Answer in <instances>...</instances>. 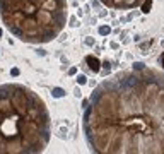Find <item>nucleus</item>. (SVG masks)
<instances>
[{
	"instance_id": "obj_1",
	"label": "nucleus",
	"mask_w": 164,
	"mask_h": 154,
	"mask_svg": "<svg viewBox=\"0 0 164 154\" xmlns=\"http://www.w3.org/2000/svg\"><path fill=\"white\" fill-rule=\"evenodd\" d=\"M82 129L94 153L164 154V74L144 67L103 81Z\"/></svg>"
},
{
	"instance_id": "obj_2",
	"label": "nucleus",
	"mask_w": 164,
	"mask_h": 154,
	"mask_svg": "<svg viewBox=\"0 0 164 154\" xmlns=\"http://www.w3.org/2000/svg\"><path fill=\"white\" fill-rule=\"evenodd\" d=\"M51 137L46 103L22 84L0 86V154L43 153Z\"/></svg>"
},
{
	"instance_id": "obj_3",
	"label": "nucleus",
	"mask_w": 164,
	"mask_h": 154,
	"mask_svg": "<svg viewBox=\"0 0 164 154\" xmlns=\"http://www.w3.org/2000/svg\"><path fill=\"white\" fill-rule=\"evenodd\" d=\"M68 17L67 0H0L4 26L24 43L43 45L63 31Z\"/></svg>"
},
{
	"instance_id": "obj_4",
	"label": "nucleus",
	"mask_w": 164,
	"mask_h": 154,
	"mask_svg": "<svg viewBox=\"0 0 164 154\" xmlns=\"http://www.w3.org/2000/svg\"><path fill=\"white\" fill-rule=\"evenodd\" d=\"M103 5L106 7H111V9H135V7H140V4L144 0H99Z\"/></svg>"
},
{
	"instance_id": "obj_5",
	"label": "nucleus",
	"mask_w": 164,
	"mask_h": 154,
	"mask_svg": "<svg viewBox=\"0 0 164 154\" xmlns=\"http://www.w3.org/2000/svg\"><path fill=\"white\" fill-rule=\"evenodd\" d=\"M86 62L89 64V69L92 70L94 74H98L99 70H101V65H99V60L96 57H92V55H87L86 57Z\"/></svg>"
},
{
	"instance_id": "obj_6",
	"label": "nucleus",
	"mask_w": 164,
	"mask_h": 154,
	"mask_svg": "<svg viewBox=\"0 0 164 154\" xmlns=\"http://www.w3.org/2000/svg\"><path fill=\"white\" fill-rule=\"evenodd\" d=\"M140 5H142V12H144V14H149V12H150V7H152V0H144Z\"/></svg>"
},
{
	"instance_id": "obj_7",
	"label": "nucleus",
	"mask_w": 164,
	"mask_h": 154,
	"mask_svg": "<svg viewBox=\"0 0 164 154\" xmlns=\"http://www.w3.org/2000/svg\"><path fill=\"white\" fill-rule=\"evenodd\" d=\"M51 94H53V98H63L65 96V91L62 89V87H53Z\"/></svg>"
},
{
	"instance_id": "obj_8",
	"label": "nucleus",
	"mask_w": 164,
	"mask_h": 154,
	"mask_svg": "<svg viewBox=\"0 0 164 154\" xmlns=\"http://www.w3.org/2000/svg\"><path fill=\"white\" fill-rule=\"evenodd\" d=\"M109 31H111V29H109L108 26H101V27H99V34H103V36H104V34H109Z\"/></svg>"
},
{
	"instance_id": "obj_9",
	"label": "nucleus",
	"mask_w": 164,
	"mask_h": 154,
	"mask_svg": "<svg viewBox=\"0 0 164 154\" xmlns=\"http://www.w3.org/2000/svg\"><path fill=\"white\" fill-rule=\"evenodd\" d=\"M77 84H81V86L87 84V79H86V75H77Z\"/></svg>"
},
{
	"instance_id": "obj_10",
	"label": "nucleus",
	"mask_w": 164,
	"mask_h": 154,
	"mask_svg": "<svg viewBox=\"0 0 164 154\" xmlns=\"http://www.w3.org/2000/svg\"><path fill=\"white\" fill-rule=\"evenodd\" d=\"M159 60H161V64H163V67H164V55H161V58H159Z\"/></svg>"
}]
</instances>
